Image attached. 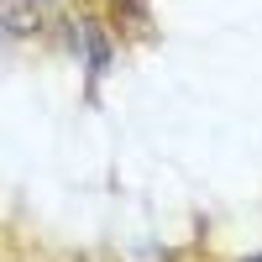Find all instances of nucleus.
Listing matches in <instances>:
<instances>
[{"instance_id":"nucleus-1","label":"nucleus","mask_w":262,"mask_h":262,"mask_svg":"<svg viewBox=\"0 0 262 262\" xmlns=\"http://www.w3.org/2000/svg\"><path fill=\"white\" fill-rule=\"evenodd\" d=\"M0 27L16 32V37H27L42 27V16H37V0H0Z\"/></svg>"},{"instance_id":"nucleus-2","label":"nucleus","mask_w":262,"mask_h":262,"mask_svg":"<svg viewBox=\"0 0 262 262\" xmlns=\"http://www.w3.org/2000/svg\"><path fill=\"white\" fill-rule=\"evenodd\" d=\"M84 58H90V79H100L105 69H111V42H105V32L95 27V21H84Z\"/></svg>"},{"instance_id":"nucleus-3","label":"nucleus","mask_w":262,"mask_h":262,"mask_svg":"<svg viewBox=\"0 0 262 262\" xmlns=\"http://www.w3.org/2000/svg\"><path fill=\"white\" fill-rule=\"evenodd\" d=\"M247 262H262V257H247Z\"/></svg>"},{"instance_id":"nucleus-4","label":"nucleus","mask_w":262,"mask_h":262,"mask_svg":"<svg viewBox=\"0 0 262 262\" xmlns=\"http://www.w3.org/2000/svg\"><path fill=\"white\" fill-rule=\"evenodd\" d=\"M37 6H42V0H37Z\"/></svg>"}]
</instances>
